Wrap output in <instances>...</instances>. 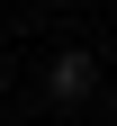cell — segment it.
<instances>
[{
    "instance_id": "1",
    "label": "cell",
    "mask_w": 117,
    "mask_h": 126,
    "mask_svg": "<svg viewBox=\"0 0 117 126\" xmlns=\"http://www.w3.org/2000/svg\"><path fill=\"white\" fill-rule=\"evenodd\" d=\"M90 90H99V54H81V45H63V54L45 63V99H54V108H81Z\"/></svg>"
}]
</instances>
